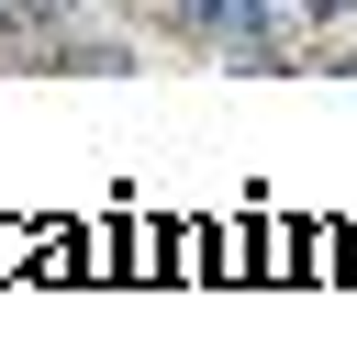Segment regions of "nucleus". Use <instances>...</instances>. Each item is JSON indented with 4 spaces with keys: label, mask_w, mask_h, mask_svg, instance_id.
Segmentation results:
<instances>
[{
    "label": "nucleus",
    "mask_w": 357,
    "mask_h": 346,
    "mask_svg": "<svg viewBox=\"0 0 357 346\" xmlns=\"http://www.w3.org/2000/svg\"><path fill=\"white\" fill-rule=\"evenodd\" d=\"M0 33L33 45V33H67V22H56V0H0Z\"/></svg>",
    "instance_id": "nucleus-1"
},
{
    "label": "nucleus",
    "mask_w": 357,
    "mask_h": 346,
    "mask_svg": "<svg viewBox=\"0 0 357 346\" xmlns=\"http://www.w3.org/2000/svg\"><path fill=\"white\" fill-rule=\"evenodd\" d=\"M335 11H357V0H312V22H335Z\"/></svg>",
    "instance_id": "nucleus-2"
}]
</instances>
